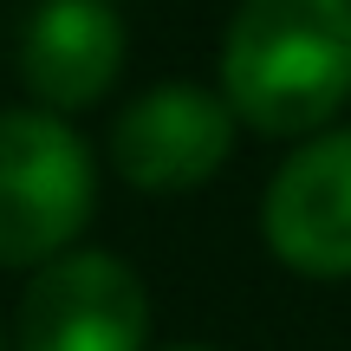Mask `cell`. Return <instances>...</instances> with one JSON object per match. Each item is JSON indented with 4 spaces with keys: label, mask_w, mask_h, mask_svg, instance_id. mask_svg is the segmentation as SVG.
Instances as JSON below:
<instances>
[{
    "label": "cell",
    "mask_w": 351,
    "mask_h": 351,
    "mask_svg": "<svg viewBox=\"0 0 351 351\" xmlns=\"http://www.w3.org/2000/svg\"><path fill=\"white\" fill-rule=\"evenodd\" d=\"M234 130L241 117L228 111L221 91L169 78L117 111L111 169L137 195H189V189L215 182V169L234 156Z\"/></svg>",
    "instance_id": "4"
},
{
    "label": "cell",
    "mask_w": 351,
    "mask_h": 351,
    "mask_svg": "<svg viewBox=\"0 0 351 351\" xmlns=\"http://www.w3.org/2000/svg\"><path fill=\"white\" fill-rule=\"evenodd\" d=\"M98 208L91 143L59 111H0V267L72 254Z\"/></svg>",
    "instance_id": "2"
},
{
    "label": "cell",
    "mask_w": 351,
    "mask_h": 351,
    "mask_svg": "<svg viewBox=\"0 0 351 351\" xmlns=\"http://www.w3.org/2000/svg\"><path fill=\"white\" fill-rule=\"evenodd\" d=\"M261 241L287 274L351 280V124L306 137L261 195Z\"/></svg>",
    "instance_id": "5"
},
{
    "label": "cell",
    "mask_w": 351,
    "mask_h": 351,
    "mask_svg": "<svg viewBox=\"0 0 351 351\" xmlns=\"http://www.w3.org/2000/svg\"><path fill=\"white\" fill-rule=\"evenodd\" d=\"M221 98L261 137H319L351 104V0H241Z\"/></svg>",
    "instance_id": "1"
},
{
    "label": "cell",
    "mask_w": 351,
    "mask_h": 351,
    "mask_svg": "<svg viewBox=\"0 0 351 351\" xmlns=\"http://www.w3.org/2000/svg\"><path fill=\"white\" fill-rule=\"evenodd\" d=\"M124 20L111 0H39L20 33V78L39 111H91L124 78Z\"/></svg>",
    "instance_id": "6"
},
{
    "label": "cell",
    "mask_w": 351,
    "mask_h": 351,
    "mask_svg": "<svg viewBox=\"0 0 351 351\" xmlns=\"http://www.w3.org/2000/svg\"><path fill=\"white\" fill-rule=\"evenodd\" d=\"M163 351H215V345H163Z\"/></svg>",
    "instance_id": "7"
},
{
    "label": "cell",
    "mask_w": 351,
    "mask_h": 351,
    "mask_svg": "<svg viewBox=\"0 0 351 351\" xmlns=\"http://www.w3.org/2000/svg\"><path fill=\"white\" fill-rule=\"evenodd\" d=\"M13 351H150L143 274L104 247H72L33 267L13 306Z\"/></svg>",
    "instance_id": "3"
}]
</instances>
